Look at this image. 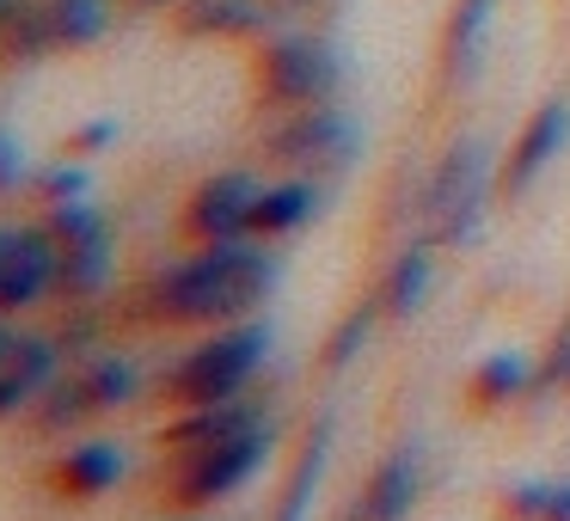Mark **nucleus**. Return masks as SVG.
<instances>
[{"label": "nucleus", "instance_id": "1", "mask_svg": "<svg viewBox=\"0 0 570 521\" xmlns=\"http://www.w3.org/2000/svg\"><path fill=\"white\" fill-rule=\"evenodd\" d=\"M276 264L264 258V239H215L197 246L185 264L154 276V313L173 325H227L246 320L271 295Z\"/></svg>", "mask_w": 570, "mask_h": 521}, {"label": "nucleus", "instance_id": "2", "mask_svg": "<svg viewBox=\"0 0 570 521\" xmlns=\"http://www.w3.org/2000/svg\"><path fill=\"white\" fill-rule=\"evenodd\" d=\"M264 356H271V332L258 320H234L227 332L203 337L185 362L160 381L166 405H222V399H239L252 381H258Z\"/></svg>", "mask_w": 570, "mask_h": 521}, {"label": "nucleus", "instance_id": "3", "mask_svg": "<svg viewBox=\"0 0 570 521\" xmlns=\"http://www.w3.org/2000/svg\"><path fill=\"white\" fill-rule=\"evenodd\" d=\"M344 62L325 38L313 31H271L258 43V99L276 111H307V105H332Z\"/></svg>", "mask_w": 570, "mask_h": 521}, {"label": "nucleus", "instance_id": "4", "mask_svg": "<svg viewBox=\"0 0 570 521\" xmlns=\"http://www.w3.org/2000/svg\"><path fill=\"white\" fill-rule=\"evenodd\" d=\"M264 460H271V423H252V430L227 435V442L178 454V472H173V491L166 497H173L178 509H215L222 497H234Z\"/></svg>", "mask_w": 570, "mask_h": 521}, {"label": "nucleus", "instance_id": "5", "mask_svg": "<svg viewBox=\"0 0 570 521\" xmlns=\"http://www.w3.org/2000/svg\"><path fill=\"white\" fill-rule=\"evenodd\" d=\"M264 154L295 166V173H307V178H320V173H332V166H344L350 154H356V124H350L344 111H332V105H307V111H288L283 124L271 129Z\"/></svg>", "mask_w": 570, "mask_h": 521}, {"label": "nucleus", "instance_id": "6", "mask_svg": "<svg viewBox=\"0 0 570 521\" xmlns=\"http://www.w3.org/2000/svg\"><path fill=\"white\" fill-rule=\"evenodd\" d=\"M258 197H264V178L258 173H215V178H203V185L190 190L178 227H185V239H197V246H215V239H246Z\"/></svg>", "mask_w": 570, "mask_h": 521}, {"label": "nucleus", "instance_id": "7", "mask_svg": "<svg viewBox=\"0 0 570 521\" xmlns=\"http://www.w3.org/2000/svg\"><path fill=\"white\" fill-rule=\"evenodd\" d=\"M62 276V246L50 239V227H13L7 234V271H0V313H26Z\"/></svg>", "mask_w": 570, "mask_h": 521}, {"label": "nucleus", "instance_id": "8", "mask_svg": "<svg viewBox=\"0 0 570 521\" xmlns=\"http://www.w3.org/2000/svg\"><path fill=\"white\" fill-rule=\"evenodd\" d=\"M56 381H62V344L43 337V332H26L19 337V356L0 368V423L19 417V411H31Z\"/></svg>", "mask_w": 570, "mask_h": 521}, {"label": "nucleus", "instance_id": "9", "mask_svg": "<svg viewBox=\"0 0 570 521\" xmlns=\"http://www.w3.org/2000/svg\"><path fill=\"white\" fill-rule=\"evenodd\" d=\"M252 423H271V417H264V405H252L246 393L222 399V405H185L160 430V448L166 454H197V448H209V442H227V435L252 430Z\"/></svg>", "mask_w": 570, "mask_h": 521}, {"label": "nucleus", "instance_id": "10", "mask_svg": "<svg viewBox=\"0 0 570 521\" xmlns=\"http://www.w3.org/2000/svg\"><path fill=\"white\" fill-rule=\"evenodd\" d=\"M564 136H570V105L564 99H546L540 111L521 124L515 148H509V160H503V190H509V197H521V190L552 166V154L564 148Z\"/></svg>", "mask_w": 570, "mask_h": 521}, {"label": "nucleus", "instance_id": "11", "mask_svg": "<svg viewBox=\"0 0 570 521\" xmlns=\"http://www.w3.org/2000/svg\"><path fill=\"white\" fill-rule=\"evenodd\" d=\"M423 491V454L417 448H393V454L374 466V479L362 484V503H356V521H405L411 503Z\"/></svg>", "mask_w": 570, "mask_h": 521}, {"label": "nucleus", "instance_id": "12", "mask_svg": "<svg viewBox=\"0 0 570 521\" xmlns=\"http://www.w3.org/2000/svg\"><path fill=\"white\" fill-rule=\"evenodd\" d=\"M271 0H178L173 7V26L185 38H258L271 31Z\"/></svg>", "mask_w": 570, "mask_h": 521}, {"label": "nucleus", "instance_id": "13", "mask_svg": "<svg viewBox=\"0 0 570 521\" xmlns=\"http://www.w3.org/2000/svg\"><path fill=\"white\" fill-rule=\"evenodd\" d=\"M117 479H124V454H117L111 442H80L50 466V491L68 497V503H92V497H105Z\"/></svg>", "mask_w": 570, "mask_h": 521}, {"label": "nucleus", "instance_id": "14", "mask_svg": "<svg viewBox=\"0 0 570 521\" xmlns=\"http://www.w3.org/2000/svg\"><path fill=\"white\" fill-rule=\"evenodd\" d=\"M320 215V185L307 173L283 178V185H264L258 209H252V239H283V234H301V227Z\"/></svg>", "mask_w": 570, "mask_h": 521}, {"label": "nucleus", "instance_id": "15", "mask_svg": "<svg viewBox=\"0 0 570 521\" xmlns=\"http://www.w3.org/2000/svg\"><path fill=\"white\" fill-rule=\"evenodd\" d=\"M56 31V50H92V43L111 38L117 26V0H43Z\"/></svg>", "mask_w": 570, "mask_h": 521}, {"label": "nucleus", "instance_id": "16", "mask_svg": "<svg viewBox=\"0 0 570 521\" xmlns=\"http://www.w3.org/2000/svg\"><path fill=\"white\" fill-rule=\"evenodd\" d=\"M521 393H533V368H528V356H509V350H497V356H484V362H479V374H472V386H466L472 411L515 405Z\"/></svg>", "mask_w": 570, "mask_h": 521}, {"label": "nucleus", "instance_id": "17", "mask_svg": "<svg viewBox=\"0 0 570 521\" xmlns=\"http://www.w3.org/2000/svg\"><path fill=\"white\" fill-rule=\"evenodd\" d=\"M430 246H405L393 258V271H386L381 283V307L393 313V320H411V313L423 307V295H430Z\"/></svg>", "mask_w": 570, "mask_h": 521}, {"label": "nucleus", "instance_id": "18", "mask_svg": "<svg viewBox=\"0 0 570 521\" xmlns=\"http://www.w3.org/2000/svg\"><path fill=\"white\" fill-rule=\"evenodd\" d=\"M491 13H497V0H460V7H454V19H448V38H442V68H448V75H472Z\"/></svg>", "mask_w": 570, "mask_h": 521}, {"label": "nucleus", "instance_id": "19", "mask_svg": "<svg viewBox=\"0 0 570 521\" xmlns=\"http://www.w3.org/2000/svg\"><path fill=\"white\" fill-rule=\"evenodd\" d=\"M56 288H62L68 301H99L105 288H111V239H92V246H75L62 252V276H56Z\"/></svg>", "mask_w": 570, "mask_h": 521}, {"label": "nucleus", "instance_id": "20", "mask_svg": "<svg viewBox=\"0 0 570 521\" xmlns=\"http://www.w3.org/2000/svg\"><path fill=\"white\" fill-rule=\"evenodd\" d=\"M325 454H332V423H313L307 448H301V460H295V479H288L283 503H276V521H307V503H313V484H320V472H325Z\"/></svg>", "mask_w": 570, "mask_h": 521}, {"label": "nucleus", "instance_id": "21", "mask_svg": "<svg viewBox=\"0 0 570 521\" xmlns=\"http://www.w3.org/2000/svg\"><path fill=\"white\" fill-rule=\"evenodd\" d=\"M80 381H87V399H92V411H117V405H129V399L141 393V368L129 356H99L92 368H80Z\"/></svg>", "mask_w": 570, "mask_h": 521}, {"label": "nucleus", "instance_id": "22", "mask_svg": "<svg viewBox=\"0 0 570 521\" xmlns=\"http://www.w3.org/2000/svg\"><path fill=\"white\" fill-rule=\"evenodd\" d=\"M87 417H99V411H92L87 381H80V374H62V381L38 399V430L43 435H62V430H75V423H87Z\"/></svg>", "mask_w": 570, "mask_h": 521}, {"label": "nucleus", "instance_id": "23", "mask_svg": "<svg viewBox=\"0 0 570 521\" xmlns=\"http://www.w3.org/2000/svg\"><path fill=\"white\" fill-rule=\"evenodd\" d=\"M43 227H50V239H56L62 252L92 246V239H111V234H105V222H99V209H87V197H80V203H50Z\"/></svg>", "mask_w": 570, "mask_h": 521}, {"label": "nucleus", "instance_id": "24", "mask_svg": "<svg viewBox=\"0 0 570 521\" xmlns=\"http://www.w3.org/2000/svg\"><path fill=\"white\" fill-rule=\"evenodd\" d=\"M374 320H381V301H362L356 313H344V325H337L332 344H325V368H344V362H356L362 350H368V337H374Z\"/></svg>", "mask_w": 570, "mask_h": 521}, {"label": "nucleus", "instance_id": "25", "mask_svg": "<svg viewBox=\"0 0 570 521\" xmlns=\"http://www.w3.org/2000/svg\"><path fill=\"white\" fill-rule=\"evenodd\" d=\"M87 185H92L87 166H75V160L43 166V173H38V197L43 203H80V197H87Z\"/></svg>", "mask_w": 570, "mask_h": 521}, {"label": "nucleus", "instance_id": "26", "mask_svg": "<svg viewBox=\"0 0 570 521\" xmlns=\"http://www.w3.org/2000/svg\"><path fill=\"white\" fill-rule=\"evenodd\" d=\"M546 491H552V479L515 484V491L503 497V515H509V521H540V515H546Z\"/></svg>", "mask_w": 570, "mask_h": 521}, {"label": "nucleus", "instance_id": "27", "mask_svg": "<svg viewBox=\"0 0 570 521\" xmlns=\"http://www.w3.org/2000/svg\"><path fill=\"white\" fill-rule=\"evenodd\" d=\"M92 337H99V313H87V301H80V313H68V320L56 325V344H62V356H68V350H87Z\"/></svg>", "mask_w": 570, "mask_h": 521}, {"label": "nucleus", "instance_id": "28", "mask_svg": "<svg viewBox=\"0 0 570 521\" xmlns=\"http://www.w3.org/2000/svg\"><path fill=\"white\" fill-rule=\"evenodd\" d=\"M117 141V124L111 117H92V124H80L75 136H68V154H99V148H111Z\"/></svg>", "mask_w": 570, "mask_h": 521}, {"label": "nucleus", "instance_id": "29", "mask_svg": "<svg viewBox=\"0 0 570 521\" xmlns=\"http://www.w3.org/2000/svg\"><path fill=\"white\" fill-rule=\"evenodd\" d=\"M19 173H26V160H19L13 136H0V197H7V190H19Z\"/></svg>", "mask_w": 570, "mask_h": 521}, {"label": "nucleus", "instance_id": "30", "mask_svg": "<svg viewBox=\"0 0 570 521\" xmlns=\"http://www.w3.org/2000/svg\"><path fill=\"white\" fill-rule=\"evenodd\" d=\"M540 521H570V479H558L552 491H546V515Z\"/></svg>", "mask_w": 570, "mask_h": 521}, {"label": "nucleus", "instance_id": "31", "mask_svg": "<svg viewBox=\"0 0 570 521\" xmlns=\"http://www.w3.org/2000/svg\"><path fill=\"white\" fill-rule=\"evenodd\" d=\"M19 337H26V332H19V325L7 320V313H0V368H7V362L19 356Z\"/></svg>", "mask_w": 570, "mask_h": 521}, {"label": "nucleus", "instance_id": "32", "mask_svg": "<svg viewBox=\"0 0 570 521\" xmlns=\"http://www.w3.org/2000/svg\"><path fill=\"white\" fill-rule=\"evenodd\" d=\"M7 234H13V227H0V271H7Z\"/></svg>", "mask_w": 570, "mask_h": 521}, {"label": "nucleus", "instance_id": "33", "mask_svg": "<svg viewBox=\"0 0 570 521\" xmlns=\"http://www.w3.org/2000/svg\"><path fill=\"white\" fill-rule=\"evenodd\" d=\"M136 7H178V0H136Z\"/></svg>", "mask_w": 570, "mask_h": 521}, {"label": "nucleus", "instance_id": "34", "mask_svg": "<svg viewBox=\"0 0 570 521\" xmlns=\"http://www.w3.org/2000/svg\"><path fill=\"white\" fill-rule=\"evenodd\" d=\"M271 7H307V0H271Z\"/></svg>", "mask_w": 570, "mask_h": 521}, {"label": "nucleus", "instance_id": "35", "mask_svg": "<svg viewBox=\"0 0 570 521\" xmlns=\"http://www.w3.org/2000/svg\"><path fill=\"white\" fill-rule=\"evenodd\" d=\"M173 521H185V515H173Z\"/></svg>", "mask_w": 570, "mask_h": 521}]
</instances>
